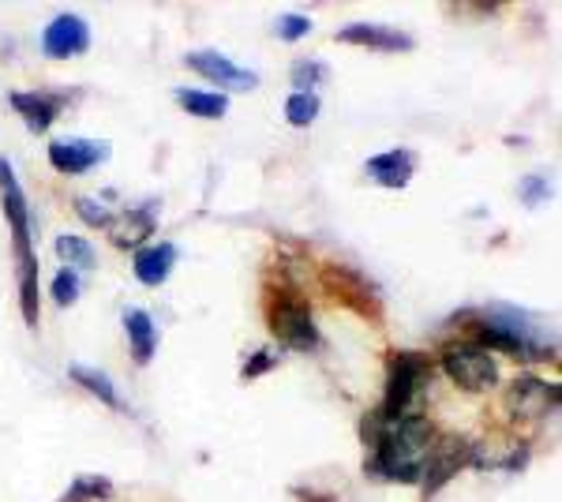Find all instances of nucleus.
Wrapping results in <instances>:
<instances>
[{"label": "nucleus", "mask_w": 562, "mask_h": 502, "mask_svg": "<svg viewBox=\"0 0 562 502\" xmlns=\"http://www.w3.org/2000/svg\"><path fill=\"white\" fill-rule=\"evenodd\" d=\"M431 443H435V427L424 416H402V420L386 416L379 439L371 443V472L402 483L420 480Z\"/></svg>", "instance_id": "1"}, {"label": "nucleus", "mask_w": 562, "mask_h": 502, "mask_svg": "<svg viewBox=\"0 0 562 502\" xmlns=\"http://www.w3.org/2000/svg\"><path fill=\"white\" fill-rule=\"evenodd\" d=\"M0 191H4V214L15 236V255H20V304L26 323H38V259L31 248V210H26L23 188L12 172V161L0 158Z\"/></svg>", "instance_id": "2"}, {"label": "nucleus", "mask_w": 562, "mask_h": 502, "mask_svg": "<svg viewBox=\"0 0 562 502\" xmlns=\"http://www.w3.org/2000/svg\"><path fill=\"white\" fill-rule=\"evenodd\" d=\"M484 342L498 345V349L506 353H518L525 356V360H543V356H551L555 349H551L548 342H543V331L537 323H532L525 312H514V308H492V315H487L484 323Z\"/></svg>", "instance_id": "3"}, {"label": "nucleus", "mask_w": 562, "mask_h": 502, "mask_svg": "<svg viewBox=\"0 0 562 502\" xmlns=\"http://www.w3.org/2000/svg\"><path fill=\"white\" fill-rule=\"evenodd\" d=\"M431 376V364L420 353H402L390 360V379H386V405L383 413L390 420L413 416V401L424 390V382Z\"/></svg>", "instance_id": "4"}, {"label": "nucleus", "mask_w": 562, "mask_h": 502, "mask_svg": "<svg viewBox=\"0 0 562 502\" xmlns=\"http://www.w3.org/2000/svg\"><path fill=\"white\" fill-rule=\"evenodd\" d=\"M442 371H447L454 387L469 390V394H484L498 379L495 356L487 349H480V345H447V353H442Z\"/></svg>", "instance_id": "5"}, {"label": "nucleus", "mask_w": 562, "mask_h": 502, "mask_svg": "<svg viewBox=\"0 0 562 502\" xmlns=\"http://www.w3.org/2000/svg\"><path fill=\"white\" fill-rule=\"evenodd\" d=\"M270 331L285 345H293V349H315V345H319L312 312H307V304H301V300H293V297H281L274 304V312H270Z\"/></svg>", "instance_id": "6"}, {"label": "nucleus", "mask_w": 562, "mask_h": 502, "mask_svg": "<svg viewBox=\"0 0 562 502\" xmlns=\"http://www.w3.org/2000/svg\"><path fill=\"white\" fill-rule=\"evenodd\" d=\"M188 68L199 71L203 79L211 83L225 87V90H256L259 87V76L240 64H233L229 57H222L217 49H199V53H188Z\"/></svg>", "instance_id": "7"}, {"label": "nucleus", "mask_w": 562, "mask_h": 502, "mask_svg": "<svg viewBox=\"0 0 562 502\" xmlns=\"http://www.w3.org/2000/svg\"><path fill=\"white\" fill-rule=\"evenodd\" d=\"M506 405H510V413L518 420H540V416H548L551 409L559 405V387H555V382L525 376V379H518L510 387Z\"/></svg>", "instance_id": "8"}, {"label": "nucleus", "mask_w": 562, "mask_h": 502, "mask_svg": "<svg viewBox=\"0 0 562 502\" xmlns=\"http://www.w3.org/2000/svg\"><path fill=\"white\" fill-rule=\"evenodd\" d=\"M42 45H45V57H53V60L79 57V53H87V45H90V26L79 20V15L65 12L45 26Z\"/></svg>", "instance_id": "9"}, {"label": "nucleus", "mask_w": 562, "mask_h": 502, "mask_svg": "<svg viewBox=\"0 0 562 502\" xmlns=\"http://www.w3.org/2000/svg\"><path fill=\"white\" fill-rule=\"evenodd\" d=\"M102 158H109L105 143H90V140H68V143H53L49 147V161L60 172H87L90 166H98Z\"/></svg>", "instance_id": "10"}, {"label": "nucleus", "mask_w": 562, "mask_h": 502, "mask_svg": "<svg viewBox=\"0 0 562 502\" xmlns=\"http://www.w3.org/2000/svg\"><path fill=\"white\" fill-rule=\"evenodd\" d=\"M469 458V450H465V443H458V439H450V443H442V446H435V450H428V458H424V483H428V491L435 488H442L454 472L461 469V461Z\"/></svg>", "instance_id": "11"}, {"label": "nucleus", "mask_w": 562, "mask_h": 502, "mask_svg": "<svg viewBox=\"0 0 562 502\" xmlns=\"http://www.w3.org/2000/svg\"><path fill=\"white\" fill-rule=\"evenodd\" d=\"M12 109L23 116L31 132H45L60 113V98L53 94H38V90H15L12 94Z\"/></svg>", "instance_id": "12"}, {"label": "nucleus", "mask_w": 562, "mask_h": 502, "mask_svg": "<svg viewBox=\"0 0 562 502\" xmlns=\"http://www.w3.org/2000/svg\"><path fill=\"white\" fill-rule=\"evenodd\" d=\"M413 150H386V154H375V158L368 161V177H375L383 188H405L413 177Z\"/></svg>", "instance_id": "13"}, {"label": "nucleus", "mask_w": 562, "mask_h": 502, "mask_svg": "<svg viewBox=\"0 0 562 502\" xmlns=\"http://www.w3.org/2000/svg\"><path fill=\"white\" fill-rule=\"evenodd\" d=\"M341 42H360L368 49H383V53H405L413 49V38L402 31H390V26H371V23H352L341 31Z\"/></svg>", "instance_id": "14"}, {"label": "nucleus", "mask_w": 562, "mask_h": 502, "mask_svg": "<svg viewBox=\"0 0 562 502\" xmlns=\"http://www.w3.org/2000/svg\"><path fill=\"white\" fill-rule=\"evenodd\" d=\"M173 263H177L173 244H150V248H139V255H135V278L143 286H161L169 278V270H173Z\"/></svg>", "instance_id": "15"}, {"label": "nucleus", "mask_w": 562, "mask_h": 502, "mask_svg": "<svg viewBox=\"0 0 562 502\" xmlns=\"http://www.w3.org/2000/svg\"><path fill=\"white\" fill-rule=\"evenodd\" d=\"M150 210L154 207L128 210L124 217H113V222H109V236H113L116 248H143V241H147V236L154 233Z\"/></svg>", "instance_id": "16"}, {"label": "nucleus", "mask_w": 562, "mask_h": 502, "mask_svg": "<svg viewBox=\"0 0 562 502\" xmlns=\"http://www.w3.org/2000/svg\"><path fill=\"white\" fill-rule=\"evenodd\" d=\"M124 331L132 337V349H135V360L147 364L154 356V345H158V334H154V323L147 312H139V308H132V312H124Z\"/></svg>", "instance_id": "17"}, {"label": "nucleus", "mask_w": 562, "mask_h": 502, "mask_svg": "<svg viewBox=\"0 0 562 502\" xmlns=\"http://www.w3.org/2000/svg\"><path fill=\"white\" fill-rule=\"evenodd\" d=\"M177 102L188 109L192 116H206V121H217V116H225V94H206V90H177Z\"/></svg>", "instance_id": "18"}, {"label": "nucleus", "mask_w": 562, "mask_h": 502, "mask_svg": "<svg viewBox=\"0 0 562 502\" xmlns=\"http://www.w3.org/2000/svg\"><path fill=\"white\" fill-rule=\"evenodd\" d=\"M71 379H76L79 387H87L90 394L102 398L105 405L124 409V405H121V394H116V387H113V382H109L105 371H94V368H83V364H76V368H71Z\"/></svg>", "instance_id": "19"}, {"label": "nucleus", "mask_w": 562, "mask_h": 502, "mask_svg": "<svg viewBox=\"0 0 562 502\" xmlns=\"http://www.w3.org/2000/svg\"><path fill=\"white\" fill-rule=\"evenodd\" d=\"M57 255L68 263V270H87L94 267V248L83 241V236H57Z\"/></svg>", "instance_id": "20"}, {"label": "nucleus", "mask_w": 562, "mask_h": 502, "mask_svg": "<svg viewBox=\"0 0 562 502\" xmlns=\"http://www.w3.org/2000/svg\"><path fill=\"white\" fill-rule=\"evenodd\" d=\"M285 116H289V124H293V127H307L315 116H319V98L301 94V90H296V94L285 102Z\"/></svg>", "instance_id": "21"}, {"label": "nucleus", "mask_w": 562, "mask_h": 502, "mask_svg": "<svg viewBox=\"0 0 562 502\" xmlns=\"http://www.w3.org/2000/svg\"><path fill=\"white\" fill-rule=\"evenodd\" d=\"M109 491H113V483L105 477H79L76 483L68 488V495L60 502H90V499H109Z\"/></svg>", "instance_id": "22"}, {"label": "nucleus", "mask_w": 562, "mask_h": 502, "mask_svg": "<svg viewBox=\"0 0 562 502\" xmlns=\"http://www.w3.org/2000/svg\"><path fill=\"white\" fill-rule=\"evenodd\" d=\"M53 300L60 308H71L79 300V274L76 270H60L57 281H53Z\"/></svg>", "instance_id": "23"}, {"label": "nucleus", "mask_w": 562, "mask_h": 502, "mask_svg": "<svg viewBox=\"0 0 562 502\" xmlns=\"http://www.w3.org/2000/svg\"><path fill=\"white\" fill-rule=\"evenodd\" d=\"M323 71H326V68H323L319 60H301V64L293 68V83L301 87V94H312V87L323 79Z\"/></svg>", "instance_id": "24"}, {"label": "nucleus", "mask_w": 562, "mask_h": 502, "mask_svg": "<svg viewBox=\"0 0 562 502\" xmlns=\"http://www.w3.org/2000/svg\"><path fill=\"white\" fill-rule=\"evenodd\" d=\"M76 210H79V217H83L87 225H105V230H109V222H113L109 207L105 203H94V199H76Z\"/></svg>", "instance_id": "25"}, {"label": "nucleus", "mask_w": 562, "mask_h": 502, "mask_svg": "<svg viewBox=\"0 0 562 502\" xmlns=\"http://www.w3.org/2000/svg\"><path fill=\"white\" fill-rule=\"evenodd\" d=\"M307 31H312V20H307V15H281V20H278V34L285 42L304 38Z\"/></svg>", "instance_id": "26"}, {"label": "nucleus", "mask_w": 562, "mask_h": 502, "mask_svg": "<svg viewBox=\"0 0 562 502\" xmlns=\"http://www.w3.org/2000/svg\"><path fill=\"white\" fill-rule=\"evenodd\" d=\"M270 364H274V356L259 353V356H256V360H251V364H244V379H256L259 371H267V368H270Z\"/></svg>", "instance_id": "27"}, {"label": "nucleus", "mask_w": 562, "mask_h": 502, "mask_svg": "<svg viewBox=\"0 0 562 502\" xmlns=\"http://www.w3.org/2000/svg\"><path fill=\"white\" fill-rule=\"evenodd\" d=\"M525 191H529V196H525V199H529V203H537L540 191H543V180H525Z\"/></svg>", "instance_id": "28"}]
</instances>
